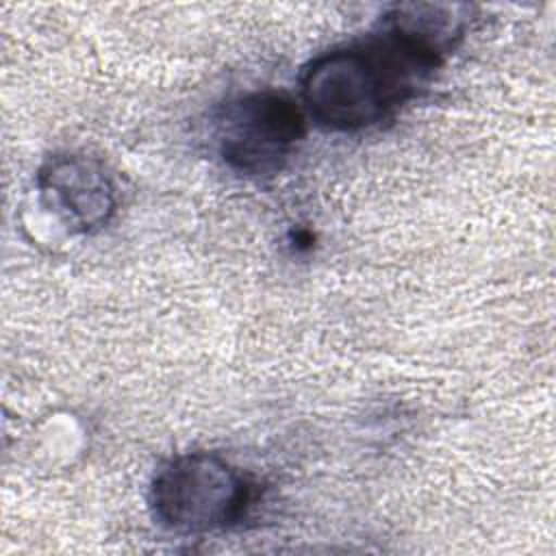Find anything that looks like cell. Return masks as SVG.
Instances as JSON below:
<instances>
[{
	"label": "cell",
	"mask_w": 556,
	"mask_h": 556,
	"mask_svg": "<svg viewBox=\"0 0 556 556\" xmlns=\"http://www.w3.org/2000/svg\"><path fill=\"white\" fill-rule=\"evenodd\" d=\"M441 63L443 56L382 17L378 35L311 59L300 98L324 128L365 130L410 100Z\"/></svg>",
	"instance_id": "obj_1"
},
{
	"label": "cell",
	"mask_w": 556,
	"mask_h": 556,
	"mask_svg": "<svg viewBox=\"0 0 556 556\" xmlns=\"http://www.w3.org/2000/svg\"><path fill=\"white\" fill-rule=\"evenodd\" d=\"M252 497L248 478L213 452L163 463L148 491L152 519L174 534H204L241 519Z\"/></svg>",
	"instance_id": "obj_2"
},
{
	"label": "cell",
	"mask_w": 556,
	"mask_h": 556,
	"mask_svg": "<svg viewBox=\"0 0 556 556\" xmlns=\"http://www.w3.org/2000/svg\"><path fill=\"white\" fill-rule=\"evenodd\" d=\"M302 137V109L276 91L239 96L219 111L215 122L222 161L243 176L278 174Z\"/></svg>",
	"instance_id": "obj_3"
},
{
	"label": "cell",
	"mask_w": 556,
	"mask_h": 556,
	"mask_svg": "<svg viewBox=\"0 0 556 556\" xmlns=\"http://www.w3.org/2000/svg\"><path fill=\"white\" fill-rule=\"evenodd\" d=\"M37 187L46 208L74 232L106 226L117 206L115 185L104 165L85 154L48 159L37 174Z\"/></svg>",
	"instance_id": "obj_4"
}]
</instances>
